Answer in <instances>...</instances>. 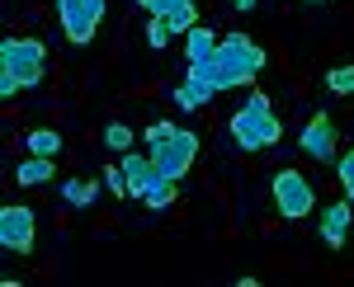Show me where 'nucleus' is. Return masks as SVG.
<instances>
[{
    "label": "nucleus",
    "mask_w": 354,
    "mask_h": 287,
    "mask_svg": "<svg viewBox=\"0 0 354 287\" xmlns=\"http://www.w3.org/2000/svg\"><path fill=\"white\" fill-rule=\"evenodd\" d=\"M274 203H279V217L283 221H302L312 203H317V193H312V184L302 170H279L274 175Z\"/></svg>",
    "instance_id": "nucleus-6"
},
{
    "label": "nucleus",
    "mask_w": 354,
    "mask_h": 287,
    "mask_svg": "<svg viewBox=\"0 0 354 287\" xmlns=\"http://www.w3.org/2000/svg\"><path fill=\"white\" fill-rule=\"evenodd\" d=\"M100 184L109 188L113 198H128V179H123V165H109V170L100 175Z\"/></svg>",
    "instance_id": "nucleus-21"
},
{
    "label": "nucleus",
    "mask_w": 354,
    "mask_h": 287,
    "mask_svg": "<svg viewBox=\"0 0 354 287\" xmlns=\"http://www.w3.org/2000/svg\"><path fill=\"white\" fill-rule=\"evenodd\" d=\"M19 184H53V156H28L19 170H15Z\"/></svg>",
    "instance_id": "nucleus-13"
},
{
    "label": "nucleus",
    "mask_w": 354,
    "mask_h": 287,
    "mask_svg": "<svg viewBox=\"0 0 354 287\" xmlns=\"http://www.w3.org/2000/svg\"><path fill=\"white\" fill-rule=\"evenodd\" d=\"M350 198H345V203H330L326 212H322V240H326L330 250H340V245H345V235H350Z\"/></svg>",
    "instance_id": "nucleus-11"
},
{
    "label": "nucleus",
    "mask_w": 354,
    "mask_h": 287,
    "mask_svg": "<svg viewBox=\"0 0 354 287\" xmlns=\"http://www.w3.org/2000/svg\"><path fill=\"white\" fill-rule=\"evenodd\" d=\"M104 5L109 0H57V24L71 43H90L100 33V19H104Z\"/></svg>",
    "instance_id": "nucleus-5"
},
{
    "label": "nucleus",
    "mask_w": 354,
    "mask_h": 287,
    "mask_svg": "<svg viewBox=\"0 0 354 287\" xmlns=\"http://www.w3.org/2000/svg\"><path fill=\"white\" fill-rule=\"evenodd\" d=\"M170 99H175L180 108H203V104H213V99H218V85L203 76V66H189V76L170 90Z\"/></svg>",
    "instance_id": "nucleus-9"
},
{
    "label": "nucleus",
    "mask_w": 354,
    "mask_h": 287,
    "mask_svg": "<svg viewBox=\"0 0 354 287\" xmlns=\"http://www.w3.org/2000/svg\"><path fill=\"white\" fill-rule=\"evenodd\" d=\"M165 24H170V33H189V28L198 24V10H194V0H185L180 10H170V14H165Z\"/></svg>",
    "instance_id": "nucleus-16"
},
{
    "label": "nucleus",
    "mask_w": 354,
    "mask_h": 287,
    "mask_svg": "<svg viewBox=\"0 0 354 287\" xmlns=\"http://www.w3.org/2000/svg\"><path fill=\"white\" fill-rule=\"evenodd\" d=\"M142 203H147V208H170V203H175V179H165V175H161V179L147 188Z\"/></svg>",
    "instance_id": "nucleus-17"
},
{
    "label": "nucleus",
    "mask_w": 354,
    "mask_h": 287,
    "mask_svg": "<svg viewBox=\"0 0 354 287\" xmlns=\"http://www.w3.org/2000/svg\"><path fill=\"white\" fill-rule=\"evenodd\" d=\"M189 66H203V76L222 90H236V85H250V80L265 71V48L245 33H222L218 38V52L208 61H189Z\"/></svg>",
    "instance_id": "nucleus-1"
},
{
    "label": "nucleus",
    "mask_w": 354,
    "mask_h": 287,
    "mask_svg": "<svg viewBox=\"0 0 354 287\" xmlns=\"http://www.w3.org/2000/svg\"><path fill=\"white\" fill-rule=\"evenodd\" d=\"M218 38L222 33H213L208 24H194L189 33H185V57H189V61H208V57L218 52Z\"/></svg>",
    "instance_id": "nucleus-12"
},
{
    "label": "nucleus",
    "mask_w": 354,
    "mask_h": 287,
    "mask_svg": "<svg viewBox=\"0 0 354 287\" xmlns=\"http://www.w3.org/2000/svg\"><path fill=\"white\" fill-rule=\"evenodd\" d=\"M232 5H236V10H255L260 0H232Z\"/></svg>",
    "instance_id": "nucleus-25"
},
{
    "label": "nucleus",
    "mask_w": 354,
    "mask_h": 287,
    "mask_svg": "<svg viewBox=\"0 0 354 287\" xmlns=\"http://www.w3.org/2000/svg\"><path fill=\"white\" fill-rule=\"evenodd\" d=\"M43 61H48V48L38 38H5L0 43V95L15 99L19 90H33L43 80Z\"/></svg>",
    "instance_id": "nucleus-2"
},
{
    "label": "nucleus",
    "mask_w": 354,
    "mask_h": 287,
    "mask_svg": "<svg viewBox=\"0 0 354 287\" xmlns=\"http://www.w3.org/2000/svg\"><path fill=\"white\" fill-rule=\"evenodd\" d=\"M302 156H312V160H335V123H330V113H317L307 128H302Z\"/></svg>",
    "instance_id": "nucleus-8"
},
{
    "label": "nucleus",
    "mask_w": 354,
    "mask_h": 287,
    "mask_svg": "<svg viewBox=\"0 0 354 287\" xmlns=\"http://www.w3.org/2000/svg\"><path fill=\"white\" fill-rule=\"evenodd\" d=\"M326 90L330 95H354V66H330L326 71Z\"/></svg>",
    "instance_id": "nucleus-18"
},
{
    "label": "nucleus",
    "mask_w": 354,
    "mask_h": 287,
    "mask_svg": "<svg viewBox=\"0 0 354 287\" xmlns=\"http://www.w3.org/2000/svg\"><path fill=\"white\" fill-rule=\"evenodd\" d=\"M232 137H236V146L241 151H265V146H279V137H283V123H279V113L270 108V95H250L245 108L232 113Z\"/></svg>",
    "instance_id": "nucleus-3"
},
{
    "label": "nucleus",
    "mask_w": 354,
    "mask_h": 287,
    "mask_svg": "<svg viewBox=\"0 0 354 287\" xmlns=\"http://www.w3.org/2000/svg\"><path fill=\"white\" fill-rule=\"evenodd\" d=\"M24 146L33 151V156H53V160H57V151H62V137H57L53 128H38V132H28V137H24Z\"/></svg>",
    "instance_id": "nucleus-15"
},
{
    "label": "nucleus",
    "mask_w": 354,
    "mask_h": 287,
    "mask_svg": "<svg viewBox=\"0 0 354 287\" xmlns=\"http://www.w3.org/2000/svg\"><path fill=\"white\" fill-rule=\"evenodd\" d=\"M137 5H142V10H147V14H170V10H180V5H185V0H137Z\"/></svg>",
    "instance_id": "nucleus-23"
},
{
    "label": "nucleus",
    "mask_w": 354,
    "mask_h": 287,
    "mask_svg": "<svg viewBox=\"0 0 354 287\" xmlns=\"http://www.w3.org/2000/svg\"><path fill=\"white\" fill-rule=\"evenodd\" d=\"M312 5H326V0H312Z\"/></svg>",
    "instance_id": "nucleus-26"
},
{
    "label": "nucleus",
    "mask_w": 354,
    "mask_h": 287,
    "mask_svg": "<svg viewBox=\"0 0 354 287\" xmlns=\"http://www.w3.org/2000/svg\"><path fill=\"white\" fill-rule=\"evenodd\" d=\"M123 179H128V198H147V188L161 179V170H156V160L142 156V151H123Z\"/></svg>",
    "instance_id": "nucleus-10"
},
{
    "label": "nucleus",
    "mask_w": 354,
    "mask_h": 287,
    "mask_svg": "<svg viewBox=\"0 0 354 287\" xmlns=\"http://www.w3.org/2000/svg\"><path fill=\"white\" fill-rule=\"evenodd\" d=\"M170 38H175V33H170V24H165L161 14H151V24H147V43H151V48H165Z\"/></svg>",
    "instance_id": "nucleus-22"
},
{
    "label": "nucleus",
    "mask_w": 354,
    "mask_h": 287,
    "mask_svg": "<svg viewBox=\"0 0 354 287\" xmlns=\"http://www.w3.org/2000/svg\"><path fill=\"white\" fill-rule=\"evenodd\" d=\"M335 175H340V188H345V198H350V208H354V151L335 160Z\"/></svg>",
    "instance_id": "nucleus-20"
},
{
    "label": "nucleus",
    "mask_w": 354,
    "mask_h": 287,
    "mask_svg": "<svg viewBox=\"0 0 354 287\" xmlns=\"http://www.w3.org/2000/svg\"><path fill=\"white\" fill-rule=\"evenodd\" d=\"M104 184H85V179H66L62 184V198L71 203V208H90L95 203V193H100Z\"/></svg>",
    "instance_id": "nucleus-14"
},
{
    "label": "nucleus",
    "mask_w": 354,
    "mask_h": 287,
    "mask_svg": "<svg viewBox=\"0 0 354 287\" xmlns=\"http://www.w3.org/2000/svg\"><path fill=\"white\" fill-rule=\"evenodd\" d=\"M104 146L109 151H133V128L128 123H109L104 128Z\"/></svg>",
    "instance_id": "nucleus-19"
},
{
    "label": "nucleus",
    "mask_w": 354,
    "mask_h": 287,
    "mask_svg": "<svg viewBox=\"0 0 354 287\" xmlns=\"http://www.w3.org/2000/svg\"><path fill=\"white\" fill-rule=\"evenodd\" d=\"M0 245L15 250V255H28L33 250V212L28 208H0Z\"/></svg>",
    "instance_id": "nucleus-7"
},
{
    "label": "nucleus",
    "mask_w": 354,
    "mask_h": 287,
    "mask_svg": "<svg viewBox=\"0 0 354 287\" xmlns=\"http://www.w3.org/2000/svg\"><path fill=\"white\" fill-rule=\"evenodd\" d=\"M170 132H175V123H151V128H147V141L156 146V141H165V137H170Z\"/></svg>",
    "instance_id": "nucleus-24"
},
{
    "label": "nucleus",
    "mask_w": 354,
    "mask_h": 287,
    "mask_svg": "<svg viewBox=\"0 0 354 287\" xmlns=\"http://www.w3.org/2000/svg\"><path fill=\"white\" fill-rule=\"evenodd\" d=\"M194 156H198V137H194L189 128H175L165 141H156L151 146V160H156V170H161L165 179H185L189 175V165H194Z\"/></svg>",
    "instance_id": "nucleus-4"
}]
</instances>
